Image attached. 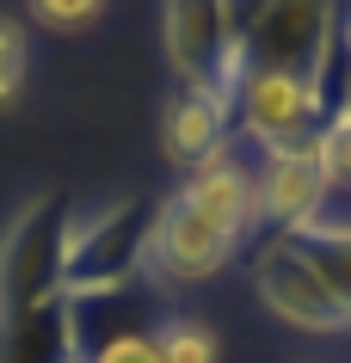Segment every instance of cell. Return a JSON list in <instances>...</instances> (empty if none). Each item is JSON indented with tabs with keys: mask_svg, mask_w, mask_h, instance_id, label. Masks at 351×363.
<instances>
[{
	"mask_svg": "<svg viewBox=\"0 0 351 363\" xmlns=\"http://www.w3.org/2000/svg\"><path fill=\"white\" fill-rule=\"evenodd\" d=\"M99 19H105L99 0H74V6H62V0H31V6H25V25H43V31H93Z\"/></svg>",
	"mask_w": 351,
	"mask_h": 363,
	"instance_id": "2e32d148",
	"label": "cell"
},
{
	"mask_svg": "<svg viewBox=\"0 0 351 363\" xmlns=\"http://www.w3.org/2000/svg\"><path fill=\"white\" fill-rule=\"evenodd\" d=\"M68 197L38 191L0 228V320H19L62 302V234H68Z\"/></svg>",
	"mask_w": 351,
	"mask_h": 363,
	"instance_id": "277c9868",
	"label": "cell"
},
{
	"mask_svg": "<svg viewBox=\"0 0 351 363\" xmlns=\"http://www.w3.org/2000/svg\"><path fill=\"white\" fill-rule=\"evenodd\" d=\"M68 314H74L80 363H160V345H155L160 289L148 277L130 289H111V296L68 302Z\"/></svg>",
	"mask_w": 351,
	"mask_h": 363,
	"instance_id": "ba28073f",
	"label": "cell"
},
{
	"mask_svg": "<svg viewBox=\"0 0 351 363\" xmlns=\"http://www.w3.org/2000/svg\"><path fill=\"white\" fill-rule=\"evenodd\" d=\"M0 363H80V339H74V314L68 296L38 314L0 320Z\"/></svg>",
	"mask_w": 351,
	"mask_h": 363,
	"instance_id": "8fae6325",
	"label": "cell"
},
{
	"mask_svg": "<svg viewBox=\"0 0 351 363\" xmlns=\"http://www.w3.org/2000/svg\"><path fill=\"white\" fill-rule=\"evenodd\" d=\"M296 247L308 252V265L321 271V284L333 289V302L351 314V216H327V222L302 228Z\"/></svg>",
	"mask_w": 351,
	"mask_h": 363,
	"instance_id": "4fadbf2b",
	"label": "cell"
},
{
	"mask_svg": "<svg viewBox=\"0 0 351 363\" xmlns=\"http://www.w3.org/2000/svg\"><path fill=\"white\" fill-rule=\"evenodd\" d=\"M234 148V93H210V86H173L167 111H160V154L167 167L191 172Z\"/></svg>",
	"mask_w": 351,
	"mask_h": 363,
	"instance_id": "30bf717a",
	"label": "cell"
},
{
	"mask_svg": "<svg viewBox=\"0 0 351 363\" xmlns=\"http://www.w3.org/2000/svg\"><path fill=\"white\" fill-rule=\"evenodd\" d=\"M314 167L327 185V203H351V86L339 80L327 99V117L314 130Z\"/></svg>",
	"mask_w": 351,
	"mask_h": 363,
	"instance_id": "7c38bea8",
	"label": "cell"
},
{
	"mask_svg": "<svg viewBox=\"0 0 351 363\" xmlns=\"http://www.w3.org/2000/svg\"><path fill=\"white\" fill-rule=\"evenodd\" d=\"M339 80L351 86V13H345V68H339Z\"/></svg>",
	"mask_w": 351,
	"mask_h": 363,
	"instance_id": "e0dca14e",
	"label": "cell"
},
{
	"mask_svg": "<svg viewBox=\"0 0 351 363\" xmlns=\"http://www.w3.org/2000/svg\"><path fill=\"white\" fill-rule=\"evenodd\" d=\"M240 56L247 68H284V74H308L333 86L345 68V6H327V0L240 6Z\"/></svg>",
	"mask_w": 351,
	"mask_h": 363,
	"instance_id": "3957f363",
	"label": "cell"
},
{
	"mask_svg": "<svg viewBox=\"0 0 351 363\" xmlns=\"http://www.w3.org/2000/svg\"><path fill=\"white\" fill-rule=\"evenodd\" d=\"M253 210L259 234H302L314 222H327V185L314 167V142H290V148H265L253 160Z\"/></svg>",
	"mask_w": 351,
	"mask_h": 363,
	"instance_id": "9c48e42d",
	"label": "cell"
},
{
	"mask_svg": "<svg viewBox=\"0 0 351 363\" xmlns=\"http://www.w3.org/2000/svg\"><path fill=\"white\" fill-rule=\"evenodd\" d=\"M160 50H167V68H173V86L234 93V80L247 68L240 6H228V0H173V6H160Z\"/></svg>",
	"mask_w": 351,
	"mask_h": 363,
	"instance_id": "5b68a950",
	"label": "cell"
},
{
	"mask_svg": "<svg viewBox=\"0 0 351 363\" xmlns=\"http://www.w3.org/2000/svg\"><path fill=\"white\" fill-rule=\"evenodd\" d=\"M155 345H160V363H222L216 326H204L197 314H160Z\"/></svg>",
	"mask_w": 351,
	"mask_h": 363,
	"instance_id": "5bb4252c",
	"label": "cell"
},
{
	"mask_svg": "<svg viewBox=\"0 0 351 363\" xmlns=\"http://www.w3.org/2000/svg\"><path fill=\"white\" fill-rule=\"evenodd\" d=\"M333 86L308 74H284V68H247L234 80V142L265 148H290V142H314L321 117H327Z\"/></svg>",
	"mask_w": 351,
	"mask_h": 363,
	"instance_id": "8992f818",
	"label": "cell"
},
{
	"mask_svg": "<svg viewBox=\"0 0 351 363\" xmlns=\"http://www.w3.org/2000/svg\"><path fill=\"white\" fill-rule=\"evenodd\" d=\"M25 74H31V25L19 13H0V111L19 105Z\"/></svg>",
	"mask_w": 351,
	"mask_h": 363,
	"instance_id": "9a60e30c",
	"label": "cell"
},
{
	"mask_svg": "<svg viewBox=\"0 0 351 363\" xmlns=\"http://www.w3.org/2000/svg\"><path fill=\"white\" fill-rule=\"evenodd\" d=\"M148 197H117L87 216H68L62 234V296H111L148 277Z\"/></svg>",
	"mask_w": 351,
	"mask_h": 363,
	"instance_id": "7a4b0ae2",
	"label": "cell"
},
{
	"mask_svg": "<svg viewBox=\"0 0 351 363\" xmlns=\"http://www.w3.org/2000/svg\"><path fill=\"white\" fill-rule=\"evenodd\" d=\"M253 296L265 302V314H277L296 333H314V339L351 333V314L333 302V289L321 284L308 252L296 247V234H265L253 247Z\"/></svg>",
	"mask_w": 351,
	"mask_h": 363,
	"instance_id": "52a82bcc",
	"label": "cell"
},
{
	"mask_svg": "<svg viewBox=\"0 0 351 363\" xmlns=\"http://www.w3.org/2000/svg\"><path fill=\"white\" fill-rule=\"evenodd\" d=\"M253 234H259L253 160L234 142L216 160L179 172V185L148 210V284L160 296L210 284L253 247Z\"/></svg>",
	"mask_w": 351,
	"mask_h": 363,
	"instance_id": "6da1fadb",
	"label": "cell"
}]
</instances>
